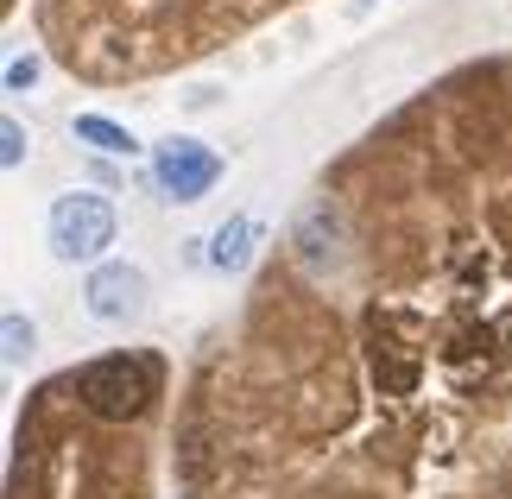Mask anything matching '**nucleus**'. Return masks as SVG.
I'll return each mask as SVG.
<instances>
[{"instance_id": "obj_9", "label": "nucleus", "mask_w": 512, "mask_h": 499, "mask_svg": "<svg viewBox=\"0 0 512 499\" xmlns=\"http://www.w3.org/2000/svg\"><path fill=\"white\" fill-rule=\"evenodd\" d=\"M26 354H32V323H26V316H19V310H7V361L19 367V361H26Z\"/></svg>"}, {"instance_id": "obj_4", "label": "nucleus", "mask_w": 512, "mask_h": 499, "mask_svg": "<svg viewBox=\"0 0 512 499\" xmlns=\"http://www.w3.org/2000/svg\"><path fill=\"white\" fill-rule=\"evenodd\" d=\"M152 177L171 203H203L222 184V152H209L203 139H165V146H152Z\"/></svg>"}, {"instance_id": "obj_10", "label": "nucleus", "mask_w": 512, "mask_h": 499, "mask_svg": "<svg viewBox=\"0 0 512 499\" xmlns=\"http://www.w3.org/2000/svg\"><path fill=\"white\" fill-rule=\"evenodd\" d=\"M38 83V57H13V64H7V89L19 95V89H32Z\"/></svg>"}, {"instance_id": "obj_8", "label": "nucleus", "mask_w": 512, "mask_h": 499, "mask_svg": "<svg viewBox=\"0 0 512 499\" xmlns=\"http://www.w3.org/2000/svg\"><path fill=\"white\" fill-rule=\"evenodd\" d=\"M0 139H7V146H0V165H7V171H19V165H26V152H32L26 127H19L13 114H7V121H0Z\"/></svg>"}, {"instance_id": "obj_3", "label": "nucleus", "mask_w": 512, "mask_h": 499, "mask_svg": "<svg viewBox=\"0 0 512 499\" xmlns=\"http://www.w3.org/2000/svg\"><path fill=\"white\" fill-rule=\"evenodd\" d=\"M114 228H121V215H114V203L95 196V190L57 196L51 215H45V241H51V253L64 259V266H95V259L114 247Z\"/></svg>"}, {"instance_id": "obj_1", "label": "nucleus", "mask_w": 512, "mask_h": 499, "mask_svg": "<svg viewBox=\"0 0 512 499\" xmlns=\"http://www.w3.org/2000/svg\"><path fill=\"white\" fill-rule=\"evenodd\" d=\"M291 0H45L57 57L89 76L165 70L215 51Z\"/></svg>"}, {"instance_id": "obj_2", "label": "nucleus", "mask_w": 512, "mask_h": 499, "mask_svg": "<svg viewBox=\"0 0 512 499\" xmlns=\"http://www.w3.org/2000/svg\"><path fill=\"white\" fill-rule=\"evenodd\" d=\"M70 392L83 398L89 417L127 424V417H140L159 398V361H146V354H102V361L70 373Z\"/></svg>"}, {"instance_id": "obj_5", "label": "nucleus", "mask_w": 512, "mask_h": 499, "mask_svg": "<svg viewBox=\"0 0 512 499\" xmlns=\"http://www.w3.org/2000/svg\"><path fill=\"white\" fill-rule=\"evenodd\" d=\"M89 316L95 323H133L146 310V272L127 266V259H108V266L89 272Z\"/></svg>"}, {"instance_id": "obj_6", "label": "nucleus", "mask_w": 512, "mask_h": 499, "mask_svg": "<svg viewBox=\"0 0 512 499\" xmlns=\"http://www.w3.org/2000/svg\"><path fill=\"white\" fill-rule=\"evenodd\" d=\"M253 234H260V228H253L247 215H228V222L209 234V266L215 272H241L247 253H253Z\"/></svg>"}, {"instance_id": "obj_7", "label": "nucleus", "mask_w": 512, "mask_h": 499, "mask_svg": "<svg viewBox=\"0 0 512 499\" xmlns=\"http://www.w3.org/2000/svg\"><path fill=\"white\" fill-rule=\"evenodd\" d=\"M70 133L83 139V146L108 152V158H133V152H140V139H133L121 121H108V114H76V121H70Z\"/></svg>"}]
</instances>
